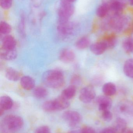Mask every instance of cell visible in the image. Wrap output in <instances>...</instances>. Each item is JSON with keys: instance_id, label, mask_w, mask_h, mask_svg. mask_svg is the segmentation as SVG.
Returning a JSON list of instances; mask_svg holds the SVG:
<instances>
[{"instance_id": "cell-1", "label": "cell", "mask_w": 133, "mask_h": 133, "mask_svg": "<svg viewBox=\"0 0 133 133\" xmlns=\"http://www.w3.org/2000/svg\"><path fill=\"white\" fill-rule=\"evenodd\" d=\"M42 81L48 87L53 89H60L65 84L64 74L59 69L50 70L45 72L42 76Z\"/></svg>"}, {"instance_id": "cell-2", "label": "cell", "mask_w": 133, "mask_h": 133, "mask_svg": "<svg viewBox=\"0 0 133 133\" xmlns=\"http://www.w3.org/2000/svg\"><path fill=\"white\" fill-rule=\"evenodd\" d=\"M24 122L22 117L13 115L5 116L1 125L2 133H15L21 129L23 126Z\"/></svg>"}, {"instance_id": "cell-3", "label": "cell", "mask_w": 133, "mask_h": 133, "mask_svg": "<svg viewBox=\"0 0 133 133\" xmlns=\"http://www.w3.org/2000/svg\"><path fill=\"white\" fill-rule=\"evenodd\" d=\"M130 20L126 16L120 15L110 17L105 24V29L112 30L115 32H122L129 26Z\"/></svg>"}, {"instance_id": "cell-4", "label": "cell", "mask_w": 133, "mask_h": 133, "mask_svg": "<svg viewBox=\"0 0 133 133\" xmlns=\"http://www.w3.org/2000/svg\"><path fill=\"white\" fill-rule=\"evenodd\" d=\"M75 11V8L72 4L61 0V6L58 11L59 23L69 21L70 17Z\"/></svg>"}, {"instance_id": "cell-5", "label": "cell", "mask_w": 133, "mask_h": 133, "mask_svg": "<svg viewBox=\"0 0 133 133\" xmlns=\"http://www.w3.org/2000/svg\"><path fill=\"white\" fill-rule=\"evenodd\" d=\"M110 17L120 15L126 5V0H112L109 3Z\"/></svg>"}, {"instance_id": "cell-6", "label": "cell", "mask_w": 133, "mask_h": 133, "mask_svg": "<svg viewBox=\"0 0 133 133\" xmlns=\"http://www.w3.org/2000/svg\"><path fill=\"white\" fill-rule=\"evenodd\" d=\"M96 97V92L94 88L92 86L84 87L80 92L79 98L82 102L89 103L91 102Z\"/></svg>"}, {"instance_id": "cell-7", "label": "cell", "mask_w": 133, "mask_h": 133, "mask_svg": "<svg viewBox=\"0 0 133 133\" xmlns=\"http://www.w3.org/2000/svg\"><path fill=\"white\" fill-rule=\"evenodd\" d=\"M63 118L68 122L71 127H75L81 120V116L79 113L74 111H68L62 115Z\"/></svg>"}, {"instance_id": "cell-8", "label": "cell", "mask_w": 133, "mask_h": 133, "mask_svg": "<svg viewBox=\"0 0 133 133\" xmlns=\"http://www.w3.org/2000/svg\"><path fill=\"white\" fill-rule=\"evenodd\" d=\"M75 26L73 23L69 21L66 22L59 23L57 29L59 33L64 37H67L73 34Z\"/></svg>"}, {"instance_id": "cell-9", "label": "cell", "mask_w": 133, "mask_h": 133, "mask_svg": "<svg viewBox=\"0 0 133 133\" xmlns=\"http://www.w3.org/2000/svg\"><path fill=\"white\" fill-rule=\"evenodd\" d=\"M96 102L98 105V109L102 112L109 110L112 105L111 99L105 95L98 96L96 99Z\"/></svg>"}, {"instance_id": "cell-10", "label": "cell", "mask_w": 133, "mask_h": 133, "mask_svg": "<svg viewBox=\"0 0 133 133\" xmlns=\"http://www.w3.org/2000/svg\"><path fill=\"white\" fill-rule=\"evenodd\" d=\"M75 58V55L72 50L68 48L63 49L60 52L59 58L62 62L70 63L73 62Z\"/></svg>"}, {"instance_id": "cell-11", "label": "cell", "mask_w": 133, "mask_h": 133, "mask_svg": "<svg viewBox=\"0 0 133 133\" xmlns=\"http://www.w3.org/2000/svg\"><path fill=\"white\" fill-rule=\"evenodd\" d=\"M91 51L97 55H101L107 49V45L104 40L92 44L90 46Z\"/></svg>"}, {"instance_id": "cell-12", "label": "cell", "mask_w": 133, "mask_h": 133, "mask_svg": "<svg viewBox=\"0 0 133 133\" xmlns=\"http://www.w3.org/2000/svg\"><path fill=\"white\" fill-rule=\"evenodd\" d=\"M17 56V52L16 49H6L2 47L0 51V57L3 60L11 61L15 60Z\"/></svg>"}, {"instance_id": "cell-13", "label": "cell", "mask_w": 133, "mask_h": 133, "mask_svg": "<svg viewBox=\"0 0 133 133\" xmlns=\"http://www.w3.org/2000/svg\"><path fill=\"white\" fill-rule=\"evenodd\" d=\"M55 111H61L67 108L70 105L69 100L64 98L60 95L53 100Z\"/></svg>"}, {"instance_id": "cell-14", "label": "cell", "mask_w": 133, "mask_h": 133, "mask_svg": "<svg viewBox=\"0 0 133 133\" xmlns=\"http://www.w3.org/2000/svg\"><path fill=\"white\" fill-rule=\"evenodd\" d=\"M16 45L15 39L11 35H6L2 39V47L3 48L9 50L16 49Z\"/></svg>"}, {"instance_id": "cell-15", "label": "cell", "mask_w": 133, "mask_h": 133, "mask_svg": "<svg viewBox=\"0 0 133 133\" xmlns=\"http://www.w3.org/2000/svg\"><path fill=\"white\" fill-rule=\"evenodd\" d=\"M20 84L24 90H30L34 87L35 82L33 78L29 76H26L20 78Z\"/></svg>"}, {"instance_id": "cell-16", "label": "cell", "mask_w": 133, "mask_h": 133, "mask_svg": "<svg viewBox=\"0 0 133 133\" xmlns=\"http://www.w3.org/2000/svg\"><path fill=\"white\" fill-rule=\"evenodd\" d=\"M127 124L126 121L122 118H116L114 122L113 128L117 133H123L127 129Z\"/></svg>"}, {"instance_id": "cell-17", "label": "cell", "mask_w": 133, "mask_h": 133, "mask_svg": "<svg viewBox=\"0 0 133 133\" xmlns=\"http://www.w3.org/2000/svg\"><path fill=\"white\" fill-rule=\"evenodd\" d=\"M6 78L12 81H18L21 77V74L18 71L11 67H9L6 69L5 72Z\"/></svg>"}, {"instance_id": "cell-18", "label": "cell", "mask_w": 133, "mask_h": 133, "mask_svg": "<svg viewBox=\"0 0 133 133\" xmlns=\"http://www.w3.org/2000/svg\"><path fill=\"white\" fill-rule=\"evenodd\" d=\"M102 91L104 95L106 96H113L116 94L117 91L116 86L111 82L106 83L102 87Z\"/></svg>"}, {"instance_id": "cell-19", "label": "cell", "mask_w": 133, "mask_h": 133, "mask_svg": "<svg viewBox=\"0 0 133 133\" xmlns=\"http://www.w3.org/2000/svg\"><path fill=\"white\" fill-rule=\"evenodd\" d=\"M13 102L10 97L6 95L2 96L0 98V108L4 110L11 109L13 106Z\"/></svg>"}, {"instance_id": "cell-20", "label": "cell", "mask_w": 133, "mask_h": 133, "mask_svg": "<svg viewBox=\"0 0 133 133\" xmlns=\"http://www.w3.org/2000/svg\"><path fill=\"white\" fill-rule=\"evenodd\" d=\"M76 93V88L73 85H71L64 89L61 93V96L67 100L73 98Z\"/></svg>"}, {"instance_id": "cell-21", "label": "cell", "mask_w": 133, "mask_h": 133, "mask_svg": "<svg viewBox=\"0 0 133 133\" xmlns=\"http://www.w3.org/2000/svg\"><path fill=\"white\" fill-rule=\"evenodd\" d=\"M123 72L125 75L130 78H133V58L126 61L123 66Z\"/></svg>"}, {"instance_id": "cell-22", "label": "cell", "mask_w": 133, "mask_h": 133, "mask_svg": "<svg viewBox=\"0 0 133 133\" xmlns=\"http://www.w3.org/2000/svg\"><path fill=\"white\" fill-rule=\"evenodd\" d=\"M109 11V4L102 3L97 8L96 15L99 18H104L108 15Z\"/></svg>"}, {"instance_id": "cell-23", "label": "cell", "mask_w": 133, "mask_h": 133, "mask_svg": "<svg viewBox=\"0 0 133 133\" xmlns=\"http://www.w3.org/2000/svg\"><path fill=\"white\" fill-rule=\"evenodd\" d=\"M90 44V40L87 36H84L80 38L75 43L77 48L79 50H83L86 49Z\"/></svg>"}, {"instance_id": "cell-24", "label": "cell", "mask_w": 133, "mask_h": 133, "mask_svg": "<svg viewBox=\"0 0 133 133\" xmlns=\"http://www.w3.org/2000/svg\"><path fill=\"white\" fill-rule=\"evenodd\" d=\"M123 48L127 54L133 53V38L128 37L123 41Z\"/></svg>"}, {"instance_id": "cell-25", "label": "cell", "mask_w": 133, "mask_h": 133, "mask_svg": "<svg viewBox=\"0 0 133 133\" xmlns=\"http://www.w3.org/2000/svg\"><path fill=\"white\" fill-rule=\"evenodd\" d=\"M48 93L47 90L42 87H37L33 92L34 97L38 98H45L47 96Z\"/></svg>"}, {"instance_id": "cell-26", "label": "cell", "mask_w": 133, "mask_h": 133, "mask_svg": "<svg viewBox=\"0 0 133 133\" xmlns=\"http://www.w3.org/2000/svg\"><path fill=\"white\" fill-rule=\"evenodd\" d=\"M103 40L106 44L107 49L114 48L117 45V38L115 36H109Z\"/></svg>"}, {"instance_id": "cell-27", "label": "cell", "mask_w": 133, "mask_h": 133, "mask_svg": "<svg viewBox=\"0 0 133 133\" xmlns=\"http://www.w3.org/2000/svg\"><path fill=\"white\" fill-rule=\"evenodd\" d=\"M12 28L8 23L5 22H1L0 23V32L3 35H7L11 31Z\"/></svg>"}, {"instance_id": "cell-28", "label": "cell", "mask_w": 133, "mask_h": 133, "mask_svg": "<svg viewBox=\"0 0 133 133\" xmlns=\"http://www.w3.org/2000/svg\"><path fill=\"white\" fill-rule=\"evenodd\" d=\"M42 108L44 111L46 112H53L55 111L53 100L47 101L45 102L42 105Z\"/></svg>"}, {"instance_id": "cell-29", "label": "cell", "mask_w": 133, "mask_h": 133, "mask_svg": "<svg viewBox=\"0 0 133 133\" xmlns=\"http://www.w3.org/2000/svg\"><path fill=\"white\" fill-rule=\"evenodd\" d=\"M12 0H0V5L4 9H8L12 5Z\"/></svg>"}, {"instance_id": "cell-30", "label": "cell", "mask_w": 133, "mask_h": 133, "mask_svg": "<svg viewBox=\"0 0 133 133\" xmlns=\"http://www.w3.org/2000/svg\"><path fill=\"white\" fill-rule=\"evenodd\" d=\"M102 118L104 121L110 122L113 118V114L109 110L102 112Z\"/></svg>"}, {"instance_id": "cell-31", "label": "cell", "mask_w": 133, "mask_h": 133, "mask_svg": "<svg viewBox=\"0 0 133 133\" xmlns=\"http://www.w3.org/2000/svg\"><path fill=\"white\" fill-rule=\"evenodd\" d=\"M129 105V104H127L126 102H123L121 103L119 105V109L121 112H123V113L129 112V111L131 109Z\"/></svg>"}, {"instance_id": "cell-32", "label": "cell", "mask_w": 133, "mask_h": 133, "mask_svg": "<svg viewBox=\"0 0 133 133\" xmlns=\"http://www.w3.org/2000/svg\"><path fill=\"white\" fill-rule=\"evenodd\" d=\"M81 82V78L79 76L77 75H74L71 79V83L72 85L76 86L79 85Z\"/></svg>"}, {"instance_id": "cell-33", "label": "cell", "mask_w": 133, "mask_h": 133, "mask_svg": "<svg viewBox=\"0 0 133 133\" xmlns=\"http://www.w3.org/2000/svg\"><path fill=\"white\" fill-rule=\"evenodd\" d=\"M34 133H50V129L47 126H42L37 128Z\"/></svg>"}, {"instance_id": "cell-34", "label": "cell", "mask_w": 133, "mask_h": 133, "mask_svg": "<svg viewBox=\"0 0 133 133\" xmlns=\"http://www.w3.org/2000/svg\"><path fill=\"white\" fill-rule=\"evenodd\" d=\"M81 133H96L95 130L90 127H85L81 130Z\"/></svg>"}, {"instance_id": "cell-35", "label": "cell", "mask_w": 133, "mask_h": 133, "mask_svg": "<svg viewBox=\"0 0 133 133\" xmlns=\"http://www.w3.org/2000/svg\"><path fill=\"white\" fill-rule=\"evenodd\" d=\"M20 31L22 36H25V28H24V19L23 16L21 18L19 26Z\"/></svg>"}, {"instance_id": "cell-36", "label": "cell", "mask_w": 133, "mask_h": 133, "mask_svg": "<svg viewBox=\"0 0 133 133\" xmlns=\"http://www.w3.org/2000/svg\"><path fill=\"white\" fill-rule=\"evenodd\" d=\"M101 133H117L113 127H107L103 129Z\"/></svg>"}, {"instance_id": "cell-37", "label": "cell", "mask_w": 133, "mask_h": 133, "mask_svg": "<svg viewBox=\"0 0 133 133\" xmlns=\"http://www.w3.org/2000/svg\"><path fill=\"white\" fill-rule=\"evenodd\" d=\"M122 133H133V129H126Z\"/></svg>"}, {"instance_id": "cell-38", "label": "cell", "mask_w": 133, "mask_h": 133, "mask_svg": "<svg viewBox=\"0 0 133 133\" xmlns=\"http://www.w3.org/2000/svg\"><path fill=\"white\" fill-rule=\"evenodd\" d=\"M112 0H102V3L109 4Z\"/></svg>"}, {"instance_id": "cell-39", "label": "cell", "mask_w": 133, "mask_h": 133, "mask_svg": "<svg viewBox=\"0 0 133 133\" xmlns=\"http://www.w3.org/2000/svg\"><path fill=\"white\" fill-rule=\"evenodd\" d=\"M64 1L66 2H68V3L72 4L73 2H74L76 0H64Z\"/></svg>"}, {"instance_id": "cell-40", "label": "cell", "mask_w": 133, "mask_h": 133, "mask_svg": "<svg viewBox=\"0 0 133 133\" xmlns=\"http://www.w3.org/2000/svg\"><path fill=\"white\" fill-rule=\"evenodd\" d=\"M4 110L0 108V115H1V116L2 115L4 114Z\"/></svg>"}, {"instance_id": "cell-41", "label": "cell", "mask_w": 133, "mask_h": 133, "mask_svg": "<svg viewBox=\"0 0 133 133\" xmlns=\"http://www.w3.org/2000/svg\"><path fill=\"white\" fill-rule=\"evenodd\" d=\"M69 133H81V131H71V132H69Z\"/></svg>"}, {"instance_id": "cell-42", "label": "cell", "mask_w": 133, "mask_h": 133, "mask_svg": "<svg viewBox=\"0 0 133 133\" xmlns=\"http://www.w3.org/2000/svg\"><path fill=\"white\" fill-rule=\"evenodd\" d=\"M129 1L130 5L133 6V0H129Z\"/></svg>"}, {"instance_id": "cell-43", "label": "cell", "mask_w": 133, "mask_h": 133, "mask_svg": "<svg viewBox=\"0 0 133 133\" xmlns=\"http://www.w3.org/2000/svg\"></svg>"}]
</instances>
